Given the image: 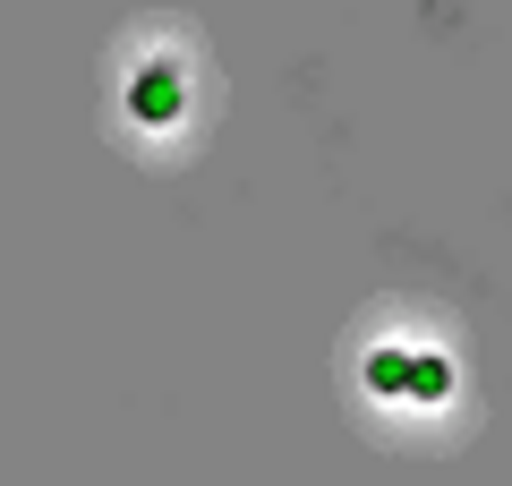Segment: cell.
Returning a JSON list of instances; mask_svg holds the SVG:
<instances>
[{
	"label": "cell",
	"mask_w": 512,
	"mask_h": 486,
	"mask_svg": "<svg viewBox=\"0 0 512 486\" xmlns=\"http://www.w3.org/2000/svg\"><path fill=\"white\" fill-rule=\"evenodd\" d=\"M367 393L410 401V410H444L453 401V359L419 350V342H384V350H367Z\"/></svg>",
	"instance_id": "6da1fadb"
},
{
	"label": "cell",
	"mask_w": 512,
	"mask_h": 486,
	"mask_svg": "<svg viewBox=\"0 0 512 486\" xmlns=\"http://www.w3.org/2000/svg\"><path fill=\"white\" fill-rule=\"evenodd\" d=\"M188 111V77H180V60H146V69L128 77V120L137 128H171Z\"/></svg>",
	"instance_id": "7a4b0ae2"
}]
</instances>
